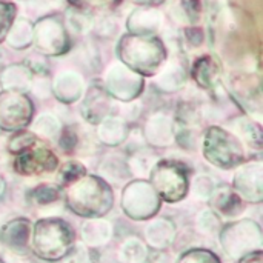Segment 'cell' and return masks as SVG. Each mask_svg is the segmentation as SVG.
<instances>
[{"label":"cell","instance_id":"21","mask_svg":"<svg viewBox=\"0 0 263 263\" xmlns=\"http://www.w3.org/2000/svg\"><path fill=\"white\" fill-rule=\"evenodd\" d=\"M242 143H247L253 148L260 149L262 146V128L259 123H254L250 117H236L228 122L227 126Z\"/></svg>","mask_w":263,"mask_h":263},{"label":"cell","instance_id":"27","mask_svg":"<svg viewBox=\"0 0 263 263\" xmlns=\"http://www.w3.org/2000/svg\"><path fill=\"white\" fill-rule=\"evenodd\" d=\"M29 196H31V200L37 205H49L60 199V186L43 183V185L35 186L29 193Z\"/></svg>","mask_w":263,"mask_h":263},{"label":"cell","instance_id":"29","mask_svg":"<svg viewBox=\"0 0 263 263\" xmlns=\"http://www.w3.org/2000/svg\"><path fill=\"white\" fill-rule=\"evenodd\" d=\"M176 263H222L220 259L210 250L205 248H193L185 251Z\"/></svg>","mask_w":263,"mask_h":263},{"label":"cell","instance_id":"38","mask_svg":"<svg viewBox=\"0 0 263 263\" xmlns=\"http://www.w3.org/2000/svg\"><path fill=\"white\" fill-rule=\"evenodd\" d=\"M0 134H2V129H0Z\"/></svg>","mask_w":263,"mask_h":263},{"label":"cell","instance_id":"12","mask_svg":"<svg viewBox=\"0 0 263 263\" xmlns=\"http://www.w3.org/2000/svg\"><path fill=\"white\" fill-rule=\"evenodd\" d=\"M80 112L82 117L92 125L100 123L105 117L111 116L114 105L111 96L106 92L103 86H91L88 91L85 89L83 97L80 99Z\"/></svg>","mask_w":263,"mask_h":263},{"label":"cell","instance_id":"37","mask_svg":"<svg viewBox=\"0 0 263 263\" xmlns=\"http://www.w3.org/2000/svg\"><path fill=\"white\" fill-rule=\"evenodd\" d=\"M0 263H5V262H3V260H0Z\"/></svg>","mask_w":263,"mask_h":263},{"label":"cell","instance_id":"39","mask_svg":"<svg viewBox=\"0 0 263 263\" xmlns=\"http://www.w3.org/2000/svg\"><path fill=\"white\" fill-rule=\"evenodd\" d=\"M0 91H2V88H0Z\"/></svg>","mask_w":263,"mask_h":263},{"label":"cell","instance_id":"24","mask_svg":"<svg viewBox=\"0 0 263 263\" xmlns=\"http://www.w3.org/2000/svg\"><path fill=\"white\" fill-rule=\"evenodd\" d=\"M100 173H102L100 177L105 179L106 182H108V179L122 180V179H125L129 174L128 159L123 157V156H120V154H108L102 160Z\"/></svg>","mask_w":263,"mask_h":263},{"label":"cell","instance_id":"8","mask_svg":"<svg viewBox=\"0 0 263 263\" xmlns=\"http://www.w3.org/2000/svg\"><path fill=\"white\" fill-rule=\"evenodd\" d=\"M103 85L111 99L120 103L134 102L145 88L143 77L123 63H114L106 71Z\"/></svg>","mask_w":263,"mask_h":263},{"label":"cell","instance_id":"20","mask_svg":"<svg viewBox=\"0 0 263 263\" xmlns=\"http://www.w3.org/2000/svg\"><path fill=\"white\" fill-rule=\"evenodd\" d=\"M154 86L166 94L180 91L186 83V71L176 63H170L154 74Z\"/></svg>","mask_w":263,"mask_h":263},{"label":"cell","instance_id":"7","mask_svg":"<svg viewBox=\"0 0 263 263\" xmlns=\"http://www.w3.org/2000/svg\"><path fill=\"white\" fill-rule=\"evenodd\" d=\"M34 105L26 92L0 91V129L15 133L26 129L34 119Z\"/></svg>","mask_w":263,"mask_h":263},{"label":"cell","instance_id":"1","mask_svg":"<svg viewBox=\"0 0 263 263\" xmlns=\"http://www.w3.org/2000/svg\"><path fill=\"white\" fill-rule=\"evenodd\" d=\"M63 199L71 213L85 219L103 217L114 206L111 185L100 176L86 173L63 186Z\"/></svg>","mask_w":263,"mask_h":263},{"label":"cell","instance_id":"19","mask_svg":"<svg viewBox=\"0 0 263 263\" xmlns=\"http://www.w3.org/2000/svg\"><path fill=\"white\" fill-rule=\"evenodd\" d=\"M145 239L154 250H165L176 239V227L168 219H156L146 225Z\"/></svg>","mask_w":263,"mask_h":263},{"label":"cell","instance_id":"31","mask_svg":"<svg viewBox=\"0 0 263 263\" xmlns=\"http://www.w3.org/2000/svg\"><path fill=\"white\" fill-rule=\"evenodd\" d=\"M197 227L203 234H214L222 228L220 216H217L213 210H205L197 216Z\"/></svg>","mask_w":263,"mask_h":263},{"label":"cell","instance_id":"22","mask_svg":"<svg viewBox=\"0 0 263 263\" xmlns=\"http://www.w3.org/2000/svg\"><path fill=\"white\" fill-rule=\"evenodd\" d=\"M32 80V74L29 68L22 65H12L5 68L0 76V88L5 91H29V85Z\"/></svg>","mask_w":263,"mask_h":263},{"label":"cell","instance_id":"10","mask_svg":"<svg viewBox=\"0 0 263 263\" xmlns=\"http://www.w3.org/2000/svg\"><path fill=\"white\" fill-rule=\"evenodd\" d=\"M120 59L128 68L143 77L154 76L160 69L165 55L159 45L142 42L140 46H137V43H134L131 39V42H128L123 51L120 52Z\"/></svg>","mask_w":263,"mask_h":263},{"label":"cell","instance_id":"23","mask_svg":"<svg viewBox=\"0 0 263 263\" xmlns=\"http://www.w3.org/2000/svg\"><path fill=\"white\" fill-rule=\"evenodd\" d=\"M31 133L35 134L37 137L43 139H54L60 134L62 131V123L59 117L52 112H42L35 119L31 120L29 123Z\"/></svg>","mask_w":263,"mask_h":263},{"label":"cell","instance_id":"28","mask_svg":"<svg viewBox=\"0 0 263 263\" xmlns=\"http://www.w3.org/2000/svg\"><path fill=\"white\" fill-rule=\"evenodd\" d=\"M86 173V168L76 160H69L66 163H63L57 173V186L63 188L65 185L71 183L72 180L79 179L80 176H83Z\"/></svg>","mask_w":263,"mask_h":263},{"label":"cell","instance_id":"33","mask_svg":"<svg viewBox=\"0 0 263 263\" xmlns=\"http://www.w3.org/2000/svg\"><path fill=\"white\" fill-rule=\"evenodd\" d=\"M29 91L37 97V99H48L52 96V86L51 82L45 77H37L31 80Z\"/></svg>","mask_w":263,"mask_h":263},{"label":"cell","instance_id":"13","mask_svg":"<svg viewBox=\"0 0 263 263\" xmlns=\"http://www.w3.org/2000/svg\"><path fill=\"white\" fill-rule=\"evenodd\" d=\"M176 133L177 126L174 120L163 112L153 114L143 126L145 142L153 148H165L173 145L176 142Z\"/></svg>","mask_w":263,"mask_h":263},{"label":"cell","instance_id":"16","mask_svg":"<svg viewBox=\"0 0 263 263\" xmlns=\"http://www.w3.org/2000/svg\"><path fill=\"white\" fill-rule=\"evenodd\" d=\"M208 200H210L211 210L217 216H222L225 219H236L245 210L243 200L239 197V194L233 188H228V186L216 188Z\"/></svg>","mask_w":263,"mask_h":263},{"label":"cell","instance_id":"32","mask_svg":"<svg viewBox=\"0 0 263 263\" xmlns=\"http://www.w3.org/2000/svg\"><path fill=\"white\" fill-rule=\"evenodd\" d=\"M214 190H216V183H214V180H213L211 177H208V176H197V177L193 180V183H190V191H191L193 196H196L197 199L208 200Z\"/></svg>","mask_w":263,"mask_h":263},{"label":"cell","instance_id":"18","mask_svg":"<svg viewBox=\"0 0 263 263\" xmlns=\"http://www.w3.org/2000/svg\"><path fill=\"white\" fill-rule=\"evenodd\" d=\"M112 236V227L108 220H103L102 217L88 219L82 228H80V237L83 240V245L88 248H99L109 242Z\"/></svg>","mask_w":263,"mask_h":263},{"label":"cell","instance_id":"11","mask_svg":"<svg viewBox=\"0 0 263 263\" xmlns=\"http://www.w3.org/2000/svg\"><path fill=\"white\" fill-rule=\"evenodd\" d=\"M233 190L243 202L260 203L263 200V165L260 160L243 162L233 177Z\"/></svg>","mask_w":263,"mask_h":263},{"label":"cell","instance_id":"17","mask_svg":"<svg viewBox=\"0 0 263 263\" xmlns=\"http://www.w3.org/2000/svg\"><path fill=\"white\" fill-rule=\"evenodd\" d=\"M96 134L103 145L120 146L129 137L128 122L120 116H108L100 123H97Z\"/></svg>","mask_w":263,"mask_h":263},{"label":"cell","instance_id":"4","mask_svg":"<svg viewBox=\"0 0 263 263\" xmlns=\"http://www.w3.org/2000/svg\"><path fill=\"white\" fill-rule=\"evenodd\" d=\"M148 177L160 200L168 203L180 202L190 193L188 170L180 162L159 159L151 168Z\"/></svg>","mask_w":263,"mask_h":263},{"label":"cell","instance_id":"9","mask_svg":"<svg viewBox=\"0 0 263 263\" xmlns=\"http://www.w3.org/2000/svg\"><path fill=\"white\" fill-rule=\"evenodd\" d=\"M59 168V160L55 154L45 145L35 140L28 148L15 154L14 170L17 174L25 177H34L52 173Z\"/></svg>","mask_w":263,"mask_h":263},{"label":"cell","instance_id":"25","mask_svg":"<svg viewBox=\"0 0 263 263\" xmlns=\"http://www.w3.org/2000/svg\"><path fill=\"white\" fill-rule=\"evenodd\" d=\"M157 160H159V157L153 151H149V149H137L134 154H131V157H128L129 174H133L136 177H140V179L146 177Z\"/></svg>","mask_w":263,"mask_h":263},{"label":"cell","instance_id":"34","mask_svg":"<svg viewBox=\"0 0 263 263\" xmlns=\"http://www.w3.org/2000/svg\"><path fill=\"white\" fill-rule=\"evenodd\" d=\"M65 263H88L89 260V250L86 245L79 243L71 248V251L66 254V257L63 259Z\"/></svg>","mask_w":263,"mask_h":263},{"label":"cell","instance_id":"3","mask_svg":"<svg viewBox=\"0 0 263 263\" xmlns=\"http://www.w3.org/2000/svg\"><path fill=\"white\" fill-rule=\"evenodd\" d=\"M203 157L220 170H233L247 159L243 143L227 128L210 126L202 140Z\"/></svg>","mask_w":263,"mask_h":263},{"label":"cell","instance_id":"14","mask_svg":"<svg viewBox=\"0 0 263 263\" xmlns=\"http://www.w3.org/2000/svg\"><path fill=\"white\" fill-rule=\"evenodd\" d=\"M51 86H52V96L65 105L80 102L85 92V82L82 76L76 71L59 72L55 79L51 82Z\"/></svg>","mask_w":263,"mask_h":263},{"label":"cell","instance_id":"35","mask_svg":"<svg viewBox=\"0 0 263 263\" xmlns=\"http://www.w3.org/2000/svg\"><path fill=\"white\" fill-rule=\"evenodd\" d=\"M263 262V254L262 250L260 251H254V253H250L243 257H240L237 263H262Z\"/></svg>","mask_w":263,"mask_h":263},{"label":"cell","instance_id":"26","mask_svg":"<svg viewBox=\"0 0 263 263\" xmlns=\"http://www.w3.org/2000/svg\"><path fill=\"white\" fill-rule=\"evenodd\" d=\"M146 257L148 248L137 237L126 239L119 250V260L122 263H145Z\"/></svg>","mask_w":263,"mask_h":263},{"label":"cell","instance_id":"2","mask_svg":"<svg viewBox=\"0 0 263 263\" xmlns=\"http://www.w3.org/2000/svg\"><path fill=\"white\" fill-rule=\"evenodd\" d=\"M74 231L63 219L45 217L37 220L32 227L29 248L40 260H63L74 247Z\"/></svg>","mask_w":263,"mask_h":263},{"label":"cell","instance_id":"30","mask_svg":"<svg viewBox=\"0 0 263 263\" xmlns=\"http://www.w3.org/2000/svg\"><path fill=\"white\" fill-rule=\"evenodd\" d=\"M35 140H37L35 134H32L31 131H26V129H20V131H15L9 137V142L6 143V149L11 154H18L20 151L28 148L31 143H34Z\"/></svg>","mask_w":263,"mask_h":263},{"label":"cell","instance_id":"15","mask_svg":"<svg viewBox=\"0 0 263 263\" xmlns=\"http://www.w3.org/2000/svg\"><path fill=\"white\" fill-rule=\"evenodd\" d=\"M31 231V222L25 217H18L3 225L0 231V240L8 250L17 254H25L29 250Z\"/></svg>","mask_w":263,"mask_h":263},{"label":"cell","instance_id":"6","mask_svg":"<svg viewBox=\"0 0 263 263\" xmlns=\"http://www.w3.org/2000/svg\"><path fill=\"white\" fill-rule=\"evenodd\" d=\"M122 210L133 220H148L160 210L162 200L148 180L129 182L122 193Z\"/></svg>","mask_w":263,"mask_h":263},{"label":"cell","instance_id":"36","mask_svg":"<svg viewBox=\"0 0 263 263\" xmlns=\"http://www.w3.org/2000/svg\"><path fill=\"white\" fill-rule=\"evenodd\" d=\"M3 188H5V185H3V180H2V177H0V196H2V193H3Z\"/></svg>","mask_w":263,"mask_h":263},{"label":"cell","instance_id":"5","mask_svg":"<svg viewBox=\"0 0 263 263\" xmlns=\"http://www.w3.org/2000/svg\"><path fill=\"white\" fill-rule=\"evenodd\" d=\"M219 240L227 256L239 260L250 253L262 250V228L251 219L236 220L220 228Z\"/></svg>","mask_w":263,"mask_h":263}]
</instances>
